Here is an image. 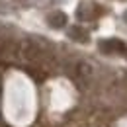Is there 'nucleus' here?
<instances>
[{
  "instance_id": "2",
  "label": "nucleus",
  "mask_w": 127,
  "mask_h": 127,
  "mask_svg": "<svg viewBox=\"0 0 127 127\" xmlns=\"http://www.w3.org/2000/svg\"><path fill=\"white\" fill-rule=\"evenodd\" d=\"M64 22H66V18H64V14H53V16L49 18V24L53 26V28H63L64 26Z\"/></svg>"
},
{
  "instance_id": "3",
  "label": "nucleus",
  "mask_w": 127,
  "mask_h": 127,
  "mask_svg": "<svg viewBox=\"0 0 127 127\" xmlns=\"http://www.w3.org/2000/svg\"><path fill=\"white\" fill-rule=\"evenodd\" d=\"M70 37H74V39H78V41H86L88 33L82 32L80 28H72V30H70Z\"/></svg>"
},
{
  "instance_id": "1",
  "label": "nucleus",
  "mask_w": 127,
  "mask_h": 127,
  "mask_svg": "<svg viewBox=\"0 0 127 127\" xmlns=\"http://www.w3.org/2000/svg\"><path fill=\"white\" fill-rule=\"evenodd\" d=\"M98 47L102 53H108V55H115V53H123L125 51V43L121 39H102L98 43Z\"/></svg>"
}]
</instances>
